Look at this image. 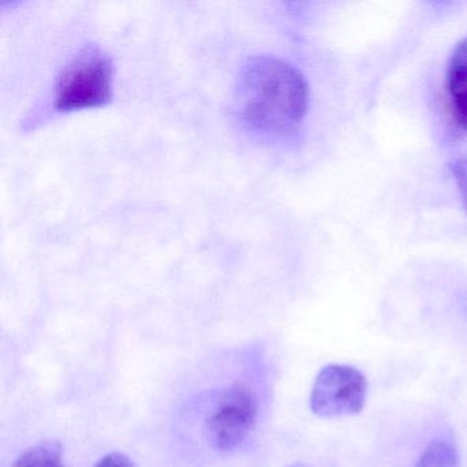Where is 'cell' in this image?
<instances>
[{"label":"cell","mask_w":467,"mask_h":467,"mask_svg":"<svg viewBox=\"0 0 467 467\" xmlns=\"http://www.w3.org/2000/svg\"><path fill=\"white\" fill-rule=\"evenodd\" d=\"M258 418V399L254 390L243 382H234L221 390L207 418L206 429L210 442L220 451L239 447L255 426Z\"/></svg>","instance_id":"cell-4"},{"label":"cell","mask_w":467,"mask_h":467,"mask_svg":"<svg viewBox=\"0 0 467 467\" xmlns=\"http://www.w3.org/2000/svg\"><path fill=\"white\" fill-rule=\"evenodd\" d=\"M13 467H67L61 442L47 440L32 445L18 456Z\"/></svg>","instance_id":"cell-6"},{"label":"cell","mask_w":467,"mask_h":467,"mask_svg":"<svg viewBox=\"0 0 467 467\" xmlns=\"http://www.w3.org/2000/svg\"><path fill=\"white\" fill-rule=\"evenodd\" d=\"M286 467H311V466H308V464H306V463H302V462H297V463L289 464V466H286Z\"/></svg>","instance_id":"cell-10"},{"label":"cell","mask_w":467,"mask_h":467,"mask_svg":"<svg viewBox=\"0 0 467 467\" xmlns=\"http://www.w3.org/2000/svg\"><path fill=\"white\" fill-rule=\"evenodd\" d=\"M114 67L97 45H86L64 67L54 88V110H81L108 105L113 98Z\"/></svg>","instance_id":"cell-2"},{"label":"cell","mask_w":467,"mask_h":467,"mask_svg":"<svg viewBox=\"0 0 467 467\" xmlns=\"http://www.w3.org/2000/svg\"><path fill=\"white\" fill-rule=\"evenodd\" d=\"M450 171L455 180L462 206L467 213V157L458 158L450 163Z\"/></svg>","instance_id":"cell-8"},{"label":"cell","mask_w":467,"mask_h":467,"mask_svg":"<svg viewBox=\"0 0 467 467\" xmlns=\"http://www.w3.org/2000/svg\"><path fill=\"white\" fill-rule=\"evenodd\" d=\"M94 467H136V464L125 453L110 452L100 458Z\"/></svg>","instance_id":"cell-9"},{"label":"cell","mask_w":467,"mask_h":467,"mask_svg":"<svg viewBox=\"0 0 467 467\" xmlns=\"http://www.w3.org/2000/svg\"><path fill=\"white\" fill-rule=\"evenodd\" d=\"M444 100L451 133L456 139L467 138V37L455 46L448 59Z\"/></svg>","instance_id":"cell-5"},{"label":"cell","mask_w":467,"mask_h":467,"mask_svg":"<svg viewBox=\"0 0 467 467\" xmlns=\"http://www.w3.org/2000/svg\"><path fill=\"white\" fill-rule=\"evenodd\" d=\"M456 445L447 439H434L423 448L414 467H459Z\"/></svg>","instance_id":"cell-7"},{"label":"cell","mask_w":467,"mask_h":467,"mask_svg":"<svg viewBox=\"0 0 467 467\" xmlns=\"http://www.w3.org/2000/svg\"><path fill=\"white\" fill-rule=\"evenodd\" d=\"M368 381L354 366L330 363L314 379L310 409L324 420L354 417L365 409Z\"/></svg>","instance_id":"cell-3"},{"label":"cell","mask_w":467,"mask_h":467,"mask_svg":"<svg viewBox=\"0 0 467 467\" xmlns=\"http://www.w3.org/2000/svg\"><path fill=\"white\" fill-rule=\"evenodd\" d=\"M310 91L297 67L272 56L251 58L236 88V113L250 132L266 139H292L302 130Z\"/></svg>","instance_id":"cell-1"}]
</instances>
